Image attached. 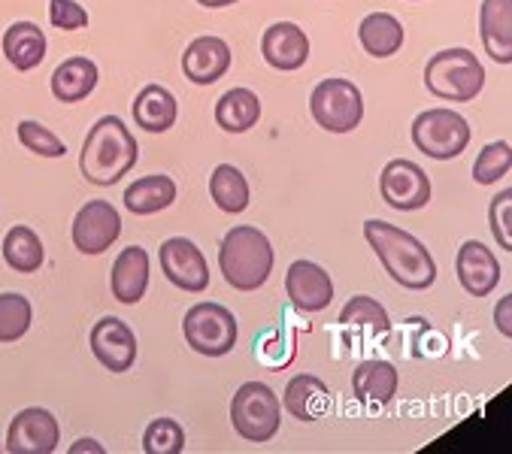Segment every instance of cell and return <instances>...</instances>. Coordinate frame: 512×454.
<instances>
[{"instance_id":"cell-1","label":"cell","mask_w":512,"mask_h":454,"mask_svg":"<svg viewBox=\"0 0 512 454\" xmlns=\"http://www.w3.org/2000/svg\"><path fill=\"white\" fill-rule=\"evenodd\" d=\"M364 237L376 258L382 261L385 273L409 291H428L437 282V264L431 252L413 237L406 234L403 227L388 224L382 218L364 221Z\"/></svg>"},{"instance_id":"cell-2","label":"cell","mask_w":512,"mask_h":454,"mask_svg":"<svg viewBox=\"0 0 512 454\" xmlns=\"http://www.w3.org/2000/svg\"><path fill=\"white\" fill-rule=\"evenodd\" d=\"M137 140L119 116L97 119L85 137L79 170L91 185H116L137 164Z\"/></svg>"},{"instance_id":"cell-3","label":"cell","mask_w":512,"mask_h":454,"mask_svg":"<svg viewBox=\"0 0 512 454\" xmlns=\"http://www.w3.org/2000/svg\"><path fill=\"white\" fill-rule=\"evenodd\" d=\"M273 246L270 240L249 224H237L222 237L219 246V267L231 288L237 291H258L267 285L273 273Z\"/></svg>"},{"instance_id":"cell-4","label":"cell","mask_w":512,"mask_h":454,"mask_svg":"<svg viewBox=\"0 0 512 454\" xmlns=\"http://www.w3.org/2000/svg\"><path fill=\"white\" fill-rule=\"evenodd\" d=\"M425 85L440 100L467 103L485 88V67L470 49H443L428 61Z\"/></svg>"},{"instance_id":"cell-5","label":"cell","mask_w":512,"mask_h":454,"mask_svg":"<svg viewBox=\"0 0 512 454\" xmlns=\"http://www.w3.org/2000/svg\"><path fill=\"white\" fill-rule=\"evenodd\" d=\"M185 343L203 358H222L237 346V318L222 303L203 300L185 312Z\"/></svg>"},{"instance_id":"cell-6","label":"cell","mask_w":512,"mask_h":454,"mask_svg":"<svg viewBox=\"0 0 512 454\" xmlns=\"http://www.w3.org/2000/svg\"><path fill=\"white\" fill-rule=\"evenodd\" d=\"M413 143L434 161H452L470 146V125L455 109H425L413 122Z\"/></svg>"},{"instance_id":"cell-7","label":"cell","mask_w":512,"mask_h":454,"mask_svg":"<svg viewBox=\"0 0 512 454\" xmlns=\"http://www.w3.org/2000/svg\"><path fill=\"white\" fill-rule=\"evenodd\" d=\"M234 430L246 442H270L282 421V403L264 382H246L231 400Z\"/></svg>"},{"instance_id":"cell-8","label":"cell","mask_w":512,"mask_h":454,"mask_svg":"<svg viewBox=\"0 0 512 454\" xmlns=\"http://www.w3.org/2000/svg\"><path fill=\"white\" fill-rule=\"evenodd\" d=\"M310 112L328 134H349L364 119V97L349 79H325L310 94Z\"/></svg>"},{"instance_id":"cell-9","label":"cell","mask_w":512,"mask_h":454,"mask_svg":"<svg viewBox=\"0 0 512 454\" xmlns=\"http://www.w3.org/2000/svg\"><path fill=\"white\" fill-rule=\"evenodd\" d=\"M122 234V215L110 200H88L73 218V246L82 255H104Z\"/></svg>"},{"instance_id":"cell-10","label":"cell","mask_w":512,"mask_h":454,"mask_svg":"<svg viewBox=\"0 0 512 454\" xmlns=\"http://www.w3.org/2000/svg\"><path fill=\"white\" fill-rule=\"evenodd\" d=\"M379 191L391 209L416 212V209L428 206V200H431V179L416 161L394 158L385 164V170L379 176Z\"/></svg>"},{"instance_id":"cell-11","label":"cell","mask_w":512,"mask_h":454,"mask_svg":"<svg viewBox=\"0 0 512 454\" xmlns=\"http://www.w3.org/2000/svg\"><path fill=\"white\" fill-rule=\"evenodd\" d=\"M91 352L104 370L128 373L137 361V336L122 318L107 315L91 327Z\"/></svg>"},{"instance_id":"cell-12","label":"cell","mask_w":512,"mask_h":454,"mask_svg":"<svg viewBox=\"0 0 512 454\" xmlns=\"http://www.w3.org/2000/svg\"><path fill=\"white\" fill-rule=\"evenodd\" d=\"M161 270L179 291H188V294H200V291H207V285H210L207 258H203V252L185 237L164 240V246H161Z\"/></svg>"},{"instance_id":"cell-13","label":"cell","mask_w":512,"mask_h":454,"mask_svg":"<svg viewBox=\"0 0 512 454\" xmlns=\"http://www.w3.org/2000/svg\"><path fill=\"white\" fill-rule=\"evenodd\" d=\"M61 430L49 409L31 406L22 409L10 430H7V451L10 454H52L58 448Z\"/></svg>"},{"instance_id":"cell-14","label":"cell","mask_w":512,"mask_h":454,"mask_svg":"<svg viewBox=\"0 0 512 454\" xmlns=\"http://www.w3.org/2000/svg\"><path fill=\"white\" fill-rule=\"evenodd\" d=\"M285 294L300 312H322L334 300V282L319 264L294 261L285 273Z\"/></svg>"},{"instance_id":"cell-15","label":"cell","mask_w":512,"mask_h":454,"mask_svg":"<svg viewBox=\"0 0 512 454\" xmlns=\"http://www.w3.org/2000/svg\"><path fill=\"white\" fill-rule=\"evenodd\" d=\"M455 270H458V282L461 288L470 294V297H488L497 282H500V261L494 258V252L479 243V240H467L461 249H458V261H455Z\"/></svg>"},{"instance_id":"cell-16","label":"cell","mask_w":512,"mask_h":454,"mask_svg":"<svg viewBox=\"0 0 512 454\" xmlns=\"http://www.w3.org/2000/svg\"><path fill=\"white\" fill-rule=\"evenodd\" d=\"M261 55L273 70L291 73L300 70L310 58V40L294 22H276L261 37Z\"/></svg>"},{"instance_id":"cell-17","label":"cell","mask_w":512,"mask_h":454,"mask_svg":"<svg viewBox=\"0 0 512 454\" xmlns=\"http://www.w3.org/2000/svg\"><path fill=\"white\" fill-rule=\"evenodd\" d=\"M231 67V49L219 37H197L182 55V73L194 85H213Z\"/></svg>"},{"instance_id":"cell-18","label":"cell","mask_w":512,"mask_h":454,"mask_svg":"<svg viewBox=\"0 0 512 454\" xmlns=\"http://www.w3.org/2000/svg\"><path fill=\"white\" fill-rule=\"evenodd\" d=\"M479 34L491 61L512 64V0H482Z\"/></svg>"},{"instance_id":"cell-19","label":"cell","mask_w":512,"mask_h":454,"mask_svg":"<svg viewBox=\"0 0 512 454\" xmlns=\"http://www.w3.org/2000/svg\"><path fill=\"white\" fill-rule=\"evenodd\" d=\"M149 273V252L140 246H128L113 264V297L125 306L140 303L149 291Z\"/></svg>"},{"instance_id":"cell-20","label":"cell","mask_w":512,"mask_h":454,"mask_svg":"<svg viewBox=\"0 0 512 454\" xmlns=\"http://www.w3.org/2000/svg\"><path fill=\"white\" fill-rule=\"evenodd\" d=\"M285 409L297 421H319L331 409V391L319 376L300 373L285 385Z\"/></svg>"},{"instance_id":"cell-21","label":"cell","mask_w":512,"mask_h":454,"mask_svg":"<svg viewBox=\"0 0 512 454\" xmlns=\"http://www.w3.org/2000/svg\"><path fill=\"white\" fill-rule=\"evenodd\" d=\"M352 391L364 406H388L397 394V370L388 361H361L352 373Z\"/></svg>"},{"instance_id":"cell-22","label":"cell","mask_w":512,"mask_h":454,"mask_svg":"<svg viewBox=\"0 0 512 454\" xmlns=\"http://www.w3.org/2000/svg\"><path fill=\"white\" fill-rule=\"evenodd\" d=\"M179 116L176 97L164 88V85H146L137 100H134V122L146 131V134H164L173 128Z\"/></svg>"},{"instance_id":"cell-23","label":"cell","mask_w":512,"mask_h":454,"mask_svg":"<svg viewBox=\"0 0 512 454\" xmlns=\"http://www.w3.org/2000/svg\"><path fill=\"white\" fill-rule=\"evenodd\" d=\"M97 79H100L97 64L91 58L76 55V58L61 61L58 70L52 73V94L61 103H79L97 88Z\"/></svg>"},{"instance_id":"cell-24","label":"cell","mask_w":512,"mask_h":454,"mask_svg":"<svg viewBox=\"0 0 512 454\" xmlns=\"http://www.w3.org/2000/svg\"><path fill=\"white\" fill-rule=\"evenodd\" d=\"M261 119V100L249 88H231L216 103V122L228 134H246Z\"/></svg>"},{"instance_id":"cell-25","label":"cell","mask_w":512,"mask_h":454,"mask_svg":"<svg viewBox=\"0 0 512 454\" xmlns=\"http://www.w3.org/2000/svg\"><path fill=\"white\" fill-rule=\"evenodd\" d=\"M4 55L16 70L28 73L46 58V34L34 22H16L4 31Z\"/></svg>"},{"instance_id":"cell-26","label":"cell","mask_w":512,"mask_h":454,"mask_svg":"<svg viewBox=\"0 0 512 454\" xmlns=\"http://www.w3.org/2000/svg\"><path fill=\"white\" fill-rule=\"evenodd\" d=\"M176 200V182L170 176H143L125 188V209L134 215H155Z\"/></svg>"},{"instance_id":"cell-27","label":"cell","mask_w":512,"mask_h":454,"mask_svg":"<svg viewBox=\"0 0 512 454\" xmlns=\"http://www.w3.org/2000/svg\"><path fill=\"white\" fill-rule=\"evenodd\" d=\"M358 40L370 58H391L403 46V25L388 13H370L358 25Z\"/></svg>"},{"instance_id":"cell-28","label":"cell","mask_w":512,"mask_h":454,"mask_svg":"<svg viewBox=\"0 0 512 454\" xmlns=\"http://www.w3.org/2000/svg\"><path fill=\"white\" fill-rule=\"evenodd\" d=\"M4 261L16 270V273H37L46 261L43 243L40 237L25 224H13L7 237H4Z\"/></svg>"},{"instance_id":"cell-29","label":"cell","mask_w":512,"mask_h":454,"mask_svg":"<svg viewBox=\"0 0 512 454\" xmlns=\"http://www.w3.org/2000/svg\"><path fill=\"white\" fill-rule=\"evenodd\" d=\"M210 194L228 215H240L249 206V182L234 164H219L210 176Z\"/></svg>"},{"instance_id":"cell-30","label":"cell","mask_w":512,"mask_h":454,"mask_svg":"<svg viewBox=\"0 0 512 454\" xmlns=\"http://www.w3.org/2000/svg\"><path fill=\"white\" fill-rule=\"evenodd\" d=\"M31 318H34V309H31V300L10 291V294H0V343L10 346V343H19V339L31 330Z\"/></svg>"},{"instance_id":"cell-31","label":"cell","mask_w":512,"mask_h":454,"mask_svg":"<svg viewBox=\"0 0 512 454\" xmlns=\"http://www.w3.org/2000/svg\"><path fill=\"white\" fill-rule=\"evenodd\" d=\"M512 170V146L506 140L488 143L473 161V179L479 185H494Z\"/></svg>"},{"instance_id":"cell-32","label":"cell","mask_w":512,"mask_h":454,"mask_svg":"<svg viewBox=\"0 0 512 454\" xmlns=\"http://www.w3.org/2000/svg\"><path fill=\"white\" fill-rule=\"evenodd\" d=\"M182 448H185V430L173 418H155L143 433L146 454H182Z\"/></svg>"},{"instance_id":"cell-33","label":"cell","mask_w":512,"mask_h":454,"mask_svg":"<svg viewBox=\"0 0 512 454\" xmlns=\"http://www.w3.org/2000/svg\"><path fill=\"white\" fill-rule=\"evenodd\" d=\"M340 321L343 324H361V327H373L376 333H388L391 330V321H388V312L382 303H376L373 297L367 294H358L352 297L343 312H340Z\"/></svg>"},{"instance_id":"cell-34","label":"cell","mask_w":512,"mask_h":454,"mask_svg":"<svg viewBox=\"0 0 512 454\" xmlns=\"http://www.w3.org/2000/svg\"><path fill=\"white\" fill-rule=\"evenodd\" d=\"M16 131H19V143H22L28 152L40 155V158H64V155H67V146H64L49 128H43L40 122L25 119V122H19Z\"/></svg>"},{"instance_id":"cell-35","label":"cell","mask_w":512,"mask_h":454,"mask_svg":"<svg viewBox=\"0 0 512 454\" xmlns=\"http://www.w3.org/2000/svg\"><path fill=\"white\" fill-rule=\"evenodd\" d=\"M488 218H491V234L497 240V246L503 252H512V188L500 191L491 206H488Z\"/></svg>"},{"instance_id":"cell-36","label":"cell","mask_w":512,"mask_h":454,"mask_svg":"<svg viewBox=\"0 0 512 454\" xmlns=\"http://www.w3.org/2000/svg\"><path fill=\"white\" fill-rule=\"evenodd\" d=\"M49 22L58 31H82L88 25V13L76 0H49Z\"/></svg>"},{"instance_id":"cell-37","label":"cell","mask_w":512,"mask_h":454,"mask_svg":"<svg viewBox=\"0 0 512 454\" xmlns=\"http://www.w3.org/2000/svg\"><path fill=\"white\" fill-rule=\"evenodd\" d=\"M494 321H497V330L503 336H512V294L509 297H500V303L494 309Z\"/></svg>"},{"instance_id":"cell-38","label":"cell","mask_w":512,"mask_h":454,"mask_svg":"<svg viewBox=\"0 0 512 454\" xmlns=\"http://www.w3.org/2000/svg\"><path fill=\"white\" fill-rule=\"evenodd\" d=\"M85 451H91V454H104L107 448L100 445V442H94V439H79V442L70 445V454H85Z\"/></svg>"},{"instance_id":"cell-39","label":"cell","mask_w":512,"mask_h":454,"mask_svg":"<svg viewBox=\"0 0 512 454\" xmlns=\"http://www.w3.org/2000/svg\"><path fill=\"white\" fill-rule=\"evenodd\" d=\"M200 7H207V10H222V7H234L237 0H197Z\"/></svg>"}]
</instances>
